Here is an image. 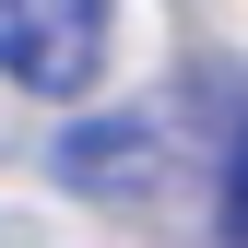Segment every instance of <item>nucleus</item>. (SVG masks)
Instances as JSON below:
<instances>
[{"label": "nucleus", "mask_w": 248, "mask_h": 248, "mask_svg": "<svg viewBox=\"0 0 248 248\" xmlns=\"http://www.w3.org/2000/svg\"><path fill=\"white\" fill-rule=\"evenodd\" d=\"M47 177L71 201H107V213H142L154 189L177 177V118L166 107H95L47 142Z\"/></svg>", "instance_id": "f257e3e1"}, {"label": "nucleus", "mask_w": 248, "mask_h": 248, "mask_svg": "<svg viewBox=\"0 0 248 248\" xmlns=\"http://www.w3.org/2000/svg\"><path fill=\"white\" fill-rule=\"evenodd\" d=\"M107 71V0H0V83L71 107Z\"/></svg>", "instance_id": "f03ea898"}, {"label": "nucleus", "mask_w": 248, "mask_h": 248, "mask_svg": "<svg viewBox=\"0 0 248 248\" xmlns=\"http://www.w3.org/2000/svg\"><path fill=\"white\" fill-rule=\"evenodd\" d=\"M225 213H213V236L225 248H248V118H236V142H225V189H213Z\"/></svg>", "instance_id": "7ed1b4c3"}]
</instances>
